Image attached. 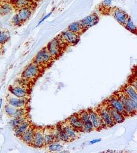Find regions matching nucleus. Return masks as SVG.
Masks as SVG:
<instances>
[{
	"label": "nucleus",
	"mask_w": 137,
	"mask_h": 153,
	"mask_svg": "<svg viewBox=\"0 0 137 153\" xmlns=\"http://www.w3.org/2000/svg\"><path fill=\"white\" fill-rule=\"evenodd\" d=\"M65 43L59 37H56L49 42L46 48L53 57L58 58L63 52Z\"/></svg>",
	"instance_id": "nucleus-1"
},
{
	"label": "nucleus",
	"mask_w": 137,
	"mask_h": 153,
	"mask_svg": "<svg viewBox=\"0 0 137 153\" xmlns=\"http://www.w3.org/2000/svg\"><path fill=\"white\" fill-rule=\"evenodd\" d=\"M42 71V67L34 62L30 64L23 71L22 76L26 80H32L40 75Z\"/></svg>",
	"instance_id": "nucleus-2"
},
{
	"label": "nucleus",
	"mask_w": 137,
	"mask_h": 153,
	"mask_svg": "<svg viewBox=\"0 0 137 153\" xmlns=\"http://www.w3.org/2000/svg\"><path fill=\"white\" fill-rule=\"evenodd\" d=\"M54 58L49 53L46 48H43L35 56L34 62L42 67L51 63Z\"/></svg>",
	"instance_id": "nucleus-3"
},
{
	"label": "nucleus",
	"mask_w": 137,
	"mask_h": 153,
	"mask_svg": "<svg viewBox=\"0 0 137 153\" xmlns=\"http://www.w3.org/2000/svg\"><path fill=\"white\" fill-rule=\"evenodd\" d=\"M97 111L100 116L104 127H111L115 125L107 105L100 106Z\"/></svg>",
	"instance_id": "nucleus-4"
},
{
	"label": "nucleus",
	"mask_w": 137,
	"mask_h": 153,
	"mask_svg": "<svg viewBox=\"0 0 137 153\" xmlns=\"http://www.w3.org/2000/svg\"><path fill=\"white\" fill-rule=\"evenodd\" d=\"M87 111L90 120L94 130H100L104 127L100 116L97 110L95 111L93 109H89Z\"/></svg>",
	"instance_id": "nucleus-5"
},
{
	"label": "nucleus",
	"mask_w": 137,
	"mask_h": 153,
	"mask_svg": "<svg viewBox=\"0 0 137 153\" xmlns=\"http://www.w3.org/2000/svg\"><path fill=\"white\" fill-rule=\"evenodd\" d=\"M106 105L108 107H109L116 111L119 112L120 113L123 114L125 117H126L123 104L118 96L114 95L109 97V99L107 100Z\"/></svg>",
	"instance_id": "nucleus-6"
},
{
	"label": "nucleus",
	"mask_w": 137,
	"mask_h": 153,
	"mask_svg": "<svg viewBox=\"0 0 137 153\" xmlns=\"http://www.w3.org/2000/svg\"><path fill=\"white\" fill-rule=\"evenodd\" d=\"M60 38L64 43L71 45H76L79 40V35L68 30L62 33Z\"/></svg>",
	"instance_id": "nucleus-7"
},
{
	"label": "nucleus",
	"mask_w": 137,
	"mask_h": 153,
	"mask_svg": "<svg viewBox=\"0 0 137 153\" xmlns=\"http://www.w3.org/2000/svg\"><path fill=\"white\" fill-rule=\"evenodd\" d=\"M79 115L80 117L82 122L83 125V132H90L92 131H93L94 129H93V125L91 124V122L90 120V117H89L87 110L82 111L80 112Z\"/></svg>",
	"instance_id": "nucleus-8"
},
{
	"label": "nucleus",
	"mask_w": 137,
	"mask_h": 153,
	"mask_svg": "<svg viewBox=\"0 0 137 153\" xmlns=\"http://www.w3.org/2000/svg\"><path fill=\"white\" fill-rule=\"evenodd\" d=\"M67 123L70 126H72L74 129H76L78 132L83 131V125L79 114L76 113L70 116L68 118Z\"/></svg>",
	"instance_id": "nucleus-9"
},
{
	"label": "nucleus",
	"mask_w": 137,
	"mask_h": 153,
	"mask_svg": "<svg viewBox=\"0 0 137 153\" xmlns=\"http://www.w3.org/2000/svg\"><path fill=\"white\" fill-rule=\"evenodd\" d=\"M117 96H118V97L121 101L122 103L123 104L126 117L129 116V115L132 116L136 114V112L134 111L129 104V103L128 102V97L126 96L123 91L121 93H120Z\"/></svg>",
	"instance_id": "nucleus-10"
},
{
	"label": "nucleus",
	"mask_w": 137,
	"mask_h": 153,
	"mask_svg": "<svg viewBox=\"0 0 137 153\" xmlns=\"http://www.w3.org/2000/svg\"><path fill=\"white\" fill-rule=\"evenodd\" d=\"M98 21V16H97V14L93 13L90 14L82 19L80 21V23L83 28L84 29H88L96 24Z\"/></svg>",
	"instance_id": "nucleus-11"
},
{
	"label": "nucleus",
	"mask_w": 137,
	"mask_h": 153,
	"mask_svg": "<svg viewBox=\"0 0 137 153\" xmlns=\"http://www.w3.org/2000/svg\"><path fill=\"white\" fill-rule=\"evenodd\" d=\"M32 144L36 148H42L44 145V135L43 131L41 130H35L34 134V139Z\"/></svg>",
	"instance_id": "nucleus-12"
},
{
	"label": "nucleus",
	"mask_w": 137,
	"mask_h": 153,
	"mask_svg": "<svg viewBox=\"0 0 137 153\" xmlns=\"http://www.w3.org/2000/svg\"><path fill=\"white\" fill-rule=\"evenodd\" d=\"M43 135L45 146H48L52 143L56 142L53 129L46 128L43 131Z\"/></svg>",
	"instance_id": "nucleus-13"
},
{
	"label": "nucleus",
	"mask_w": 137,
	"mask_h": 153,
	"mask_svg": "<svg viewBox=\"0 0 137 153\" xmlns=\"http://www.w3.org/2000/svg\"><path fill=\"white\" fill-rule=\"evenodd\" d=\"M112 12L113 16L116 21L122 25H124L127 18L128 17L126 12L118 8H114Z\"/></svg>",
	"instance_id": "nucleus-14"
},
{
	"label": "nucleus",
	"mask_w": 137,
	"mask_h": 153,
	"mask_svg": "<svg viewBox=\"0 0 137 153\" xmlns=\"http://www.w3.org/2000/svg\"><path fill=\"white\" fill-rule=\"evenodd\" d=\"M61 125L63 130L67 134V135L68 136L72 141L78 138L79 136V132L78 131L70 126L67 122L62 124Z\"/></svg>",
	"instance_id": "nucleus-15"
},
{
	"label": "nucleus",
	"mask_w": 137,
	"mask_h": 153,
	"mask_svg": "<svg viewBox=\"0 0 137 153\" xmlns=\"http://www.w3.org/2000/svg\"><path fill=\"white\" fill-rule=\"evenodd\" d=\"M35 130L33 127H30L21 136V139L26 144H32L34 139Z\"/></svg>",
	"instance_id": "nucleus-16"
},
{
	"label": "nucleus",
	"mask_w": 137,
	"mask_h": 153,
	"mask_svg": "<svg viewBox=\"0 0 137 153\" xmlns=\"http://www.w3.org/2000/svg\"><path fill=\"white\" fill-rule=\"evenodd\" d=\"M9 91L13 95L19 98H24L28 94L26 89L19 86H11L9 87Z\"/></svg>",
	"instance_id": "nucleus-17"
},
{
	"label": "nucleus",
	"mask_w": 137,
	"mask_h": 153,
	"mask_svg": "<svg viewBox=\"0 0 137 153\" xmlns=\"http://www.w3.org/2000/svg\"><path fill=\"white\" fill-rule=\"evenodd\" d=\"M108 108L114 124H120L125 120V117L123 114L109 107H108Z\"/></svg>",
	"instance_id": "nucleus-18"
},
{
	"label": "nucleus",
	"mask_w": 137,
	"mask_h": 153,
	"mask_svg": "<svg viewBox=\"0 0 137 153\" xmlns=\"http://www.w3.org/2000/svg\"><path fill=\"white\" fill-rule=\"evenodd\" d=\"M32 13V10L29 7H24L19 9L18 15L22 22H24L29 19Z\"/></svg>",
	"instance_id": "nucleus-19"
},
{
	"label": "nucleus",
	"mask_w": 137,
	"mask_h": 153,
	"mask_svg": "<svg viewBox=\"0 0 137 153\" xmlns=\"http://www.w3.org/2000/svg\"><path fill=\"white\" fill-rule=\"evenodd\" d=\"M30 127V124L29 122L26 120L22 122L21 124L15 128V135L16 136L18 137H21Z\"/></svg>",
	"instance_id": "nucleus-20"
},
{
	"label": "nucleus",
	"mask_w": 137,
	"mask_h": 153,
	"mask_svg": "<svg viewBox=\"0 0 137 153\" xmlns=\"http://www.w3.org/2000/svg\"><path fill=\"white\" fill-rule=\"evenodd\" d=\"M123 92L127 97L137 101V89L135 88L132 85L126 86L124 87Z\"/></svg>",
	"instance_id": "nucleus-21"
},
{
	"label": "nucleus",
	"mask_w": 137,
	"mask_h": 153,
	"mask_svg": "<svg viewBox=\"0 0 137 153\" xmlns=\"http://www.w3.org/2000/svg\"><path fill=\"white\" fill-rule=\"evenodd\" d=\"M84 28L82 26L80 22H76L72 23L68 27L67 30L76 33L78 35H79L84 31Z\"/></svg>",
	"instance_id": "nucleus-22"
},
{
	"label": "nucleus",
	"mask_w": 137,
	"mask_h": 153,
	"mask_svg": "<svg viewBox=\"0 0 137 153\" xmlns=\"http://www.w3.org/2000/svg\"><path fill=\"white\" fill-rule=\"evenodd\" d=\"M9 103L15 108H20L24 107L26 101L24 98H11L9 99Z\"/></svg>",
	"instance_id": "nucleus-23"
},
{
	"label": "nucleus",
	"mask_w": 137,
	"mask_h": 153,
	"mask_svg": "<svg viewBox=\"0 0 137 153\" xmlns=\"http://www.w3.org/2000/svg\"><path fill=\"white\" fill-rule=\"evenodd\" d=\"M124 25L127 28V29L129 30V31L133 33H136V31H137L136 26L129 17L128 16L127 18Z\"/></svg>",
	"instance_id": "nucleus-24"
},
{
	"label": "nucleus",
	"mask_w": 137,
	"mask_h": 153,
	"mask_svg": "<svg viewBox=\"0 0 137 153\" xmlns=\"http://www.w3.org/2000/svg\"><path fill=\"white\" fill-rule=\"evenodd\" d=\"M63 148V146L57 142L52 143L48 146V149L50 152H58L61 151Z\"/></svg>",
	"instance_id": "nucleus-25"
},
{
	"label": "nucleus",
	"mask_w": 137,
	"mask_h": 153,
	"mask_svg": "<svg viewBox=\"0 0 137 153\" xmlns=\"http://www.w3.org/2000/svg\"><path fill=\"white\" fill-rule=\"evenodd\" d=\"M14 3L19 8L28 7L30 5V0H14Z\"/></svg>",
	"instance_id": "nucleus-26"
},
{
	"label": "nucleus",
	"mask_w": 137,
	"mask_h": 153,
	"mask_svg": "<svg viewBox=\"0 0 137 153\" xmlns=\"http://www.w3.org/2000/svg\"><path fill=\"white\" fill-rule=\"evenodd\" d=\"M12 10V7L8 3H5L0 6V14H7Z\"/></svg>",
	"instance_id": "nucleus-27"
},
{
	"label": "nucleus",
	"mask_w": 137,
	"mask_h": 153,
	"mask_svg": "<svg viewBox=\"0 0 137 153\" xmlns=\"http://www.w3.org/2000/svg\"><path fill=\"white\" fill-rule=\"evenodd\" d=\"M25 120V118L23 117H14V119L11 122V124L12 127L15 128L18 125H19L20 124H21L22 122H24Z\"/></svg>",
	"instance_id": "nucleus-28"
},
{
	"label": "nucleus",
	"mask_w": 137,
	"mask_h": 153,
	"mask_svg": "<svg viewBox=\"0 0 137 153\" xmlns=\"http://www.w3.org/2000/svg\"><path fill=\"white\" fill-rule=\"evenodd\" d=\"M17 109V108H15L12 106H6L5 107V111L6 113L11 117H14Z\"/></svg>",
	"instance_id": "nucleus-29"
},
{
	"label": "nucleus",
	"mask_w": 137,
	"mask_h": 153,
	"mask_svg": "<svg viewBox=\"0 0 137 153\" xmlns=\"http://www.w3.org/2000/svg\"><path fill=\"white\" fill-rule=\"evenodd\" d=\"M8 34L0 31V44H3L7 42L8 39Z\"/></svg>",
	"instance_id": "nucleus-30"
},
{
	"label": "nucleus",
	"mask_w": 137,
	"mask_h": 153,
	"mask_svg": "<svg viewBox=\"0 0 137 153\" xmlns=\"http://www.w3.org/2000/svg\"><path fill=\"white\" fill-rule=\"evenodd\" d=\"M12 22L14 23V24L15 26H20L21 23H22L19 17L18 14L14 15V16L13 17V18H12Z\"/></svg>",
	"instance_id": "nucleus-31"
},
{
	"label": "nucleus",
	"mask_w": 137,
	"mask_h": 153,
	"mask_svg": "<svg viewBox=\"0 0 137 153\" xmlns=\"http://www.w3.org/2000/svg\"><path fill=\"white\" fill-rule=\"evenodd\" d=\"M52 14V12H49V13H48L47 15H46L45 16H44V17H43V18H42V19H41L40 22H39V23H38V25H37V26H39V25H40L41 23H42V22H43L46 19H47V18H49V16H50V15Z\"/></svg>",
	"instance_id": "nucleus-32"
},
{
	"label": "nucleus",
	"mask_w": 137,
	"mask_h": 153,
	"mask_svg": "<svg viewBox=\"0 0 137 153\" xmlns=\"http://www.w3.org/2000/svg\"><path fill=\"white\" fill-rule=\"evenodd\" d=\"M112 0H103V4L105 7H109L111 5Z\"/></svg>",
	"instance_id": "nucleus-33"
},
{
	"label": "nucleus",
	"mask_w": 137,
	"mask_h": 153,
	"mask_svg": "<svg viewBox=\"0 0 137 153\" xmlns=\"http://www.w3.org/2000/svg\"><path fill=\"white\" fill-rule=\"evenodd\" d=\"M101 141V139H99V138H98V139H93V140L90 141V144H95V143H99V142H100Z\"/></svg>",
	"instance_id": "nucleus-34"
},
{
	"label": "nucleus",
	"mask_w": 137,
	"mask_h": 153,
	"mask_svg": "<svg viewBox=\"0 0 137 153\" xmlns=\"http://www.w3.org/2000/svg\"><path fill=\"white\" fill-rule=\"evenodd\" d=\"M1 106H2V99L0 100V109H1Z\"/></svg>",
	"instance_id": "nucleus-35"
},
{
	"label": "nucleus",
	"mask_w": 137,
	"mask_h": 153,
	"mask_svg": "<svg viewBox=\"0 0 137 153\" xmlns=\"http://www.w3.org/2000/svg\"><path fill=\"white\" fill-rule=\"evenodd\" d=\"M32 1H40L41 0H32Z\"/></svg>",
	"instance_id": "nucleus-36"
},
{
	"label": "nucleus",
	"mask_w": 137,
	"mask_h": 153,
	"mask_svg": "<svg viewBox=\"0 0 137 153\" xmlns=\"http://www.w3.org/2000/svg\"><path fill=\"white\" fill-rule=\"evenodd\" d=\"M0 55H1V51H0Z\"/></svg>",
	"instance_id": "nucleus-37"
}]
</instances>
